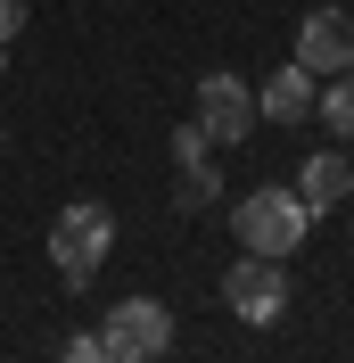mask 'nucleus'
I'll use <instances>...</instances> for the list:
<instances>
[{
  "label": "nucleus",
  "mask_w": 354,
  "mask_h": 363,
  "mask_svg": "<svg viewBox=\"0 0 354 363\" xmlns=\"http://www.w3.org/2000/svg\"><path fill=\"white\" fill-rule=\"evenodd\" d=\"M215 149H231V140L256 133V83L247 74H198V116H190Z\"/></svg>",
  "instance_id": "nucleus-4"
},
{
  "label": "nucleus",
  "mask_w": 354,
  "mask_h": 363,
  "mask_svg": "<svg viewBox=\"0 0 354 363\" xmlns=\"http://www.w3.org/2000/svg\"><path fill=\"white\" fill-rule=\"evenodd\" d=\"M346 190H354V165L338 157V149H313V157H305V174H297V199H305L313 215H330Z\"/></svg>",
  "instance_id": "nucleus-8"
},
{
  "label": "nucleus",
  "mask_w": 354,
  "mask_h": 363,
  "mask_svg": "<svg viewBox=\"0 0 354 363\" xmlns=\"http://www.w3.org/2000/svg\"><path fill=\"white\" fill-rule=\"evenodd\" d=\"M25 33V0H0V42H17Z\"/></svg>",
  "instance_id": "nucleus-12"
},
{
  "label": "nucleus",
  "mask_w": 354,
  "mask_h": 363,
  "mask_svg": "<svg viewBox=\"0 0 354 363\" xmlns=\"http://www.w3.org/2000/svg\"><path fill=\"white\" fill-rule=\"evenodd\" d=\"M215 199H222L215 157H206V149H190V157H181V206H215Z\"/></svg>",
  "instance_id": "nucleus-10"
},
{
  "label": "nucleus",
  "mask_w": 354,
  "mask_h": 363,
  "mask_svg": "<svg viewBox=\"0 0 354 363\" xmlns=\"http://www.w3.org/2000/svg\"><path fill=\"white\" fill-rule=\"evenodd\" d=\"M108 248H115V215H108L99 199L58 206V223H50V264H58V281H67V289H91V281H99V264H108Z\"/></svg>",
  "instance_id": "nucleus-1"
},
{
  "label": "nucleus",
  "mask_w": 354,
  "mask_h": 363,
  "mask_svg": "<svg viewBox=\"0 0 354 363\" xmlns=\"http://www.w3.org/2000/svg\"><path fill=\"white\" fill-rule=\"evenodd\" d=\"M99 339H108V347H115L124 363H156L165 347H173V314H165L156 297H124V306H108Z\"/></svg>",
  "instance_id": "nucleus-5"
},
{
  "label": "nucleus",
  "mask_w": 354,
  "mask_h": 363,
  "mask_svg": "<svg viewBox=\"0 0 354 363\" xmlns=\"http://www.w3.org/2000/svg\"><path fill=\"white\" fill-rule=\"evenodd\" d=\"M297 67L305 74H354V17L346 9H313L305 25H297Z\"/></svg>",
  "instance_id": "nucleus-6"
},
{
  "label": "nucleus",
  "mask_w": 354,
  "mask_h": 363,
  "mask_svg": "<svg viewBox=\"0 0 354 363\" xmlns=\"http://www.w3.org/2000/svg\"><path fill=\"white\" fill-rule=\"evenodd\" d=\"M0 149H8V133H0Z\"/></svg>",
  "instance_id": "nucleus-13"
},
{
  "label": "nucleus",
  "mask_w": 354,
  "mask_h": 363,
  "mask_svg": "<svg viewBox=\"0 0 354 363\" xmlns=\"http://www.w3.org/2000/svg\"><path fill=\"white\" fill-rule=\"evenodd\" d=\"M288 256H239V264L222 272V306L247 322V330H272V322L288 314Z\"/></svg>",
  "instance_id": "nucleus-3"
},
{
  "label": "nucleus",
  "mask_w": 354,
  "mask_h": 363,
  "mask_svg": "<svg viewBox=\"0 0 354 363\" xmlns=\"http://www.w3.org/2000/svg\"><path fill=\"white\" fill-rule=\"evenodd\" d=\"M313 91H321V74H305L297 58L272 67L256 83V124H313Z\"/></svg>",
  "instance_id": "nucleus-7"
},
{
  "label": "nucleus",
  "mask_w": 354,
  "mask_h": 363,
  "mask_svg": "<svg viewBox=\"0 0 354 363\" xmlns=\"http://www.w3.org/2000/svg\"><path fill=\"white\" fill-rule=\"evenodd\" d=\"M313 116H321L338 140H354V74H330V83L313 91Z\"/></svg>",
  "instance_id": "nucleus-9"
},
{
  "label": "nucleus",
  "mask_w": 354,
  "mask_h": 363,
  "mask_svg": "<svg viewBox=\"0 0 354 363\" xmlns=\"http://www.w3.org/2000/svg\"><path fill=\"white\" fill-rule=\"evenodd\" d=\"M58 363H124V355H115V347L91 330V339H67V355H58Z\"/></svg>",
  "instance_id": "nucleus-11"
},
{
  "label": "nucleus",
  "mask_w": 354,
  "mask_h": 363,
  "mask_svg": "<svg viewBox=\"0 0 354 363\" xmlns=\"http://www.w3.org/2000/svg\"><path fill=\"white\" fill-rule=\"evenodd\" d=\"M231 231H239L247 256H297L313 231V206L297 199V190H280V182H264V190H247L239 215H231Z\"/></svg>",
  "instance_id": "nucleus-2"
}]
</instances>
